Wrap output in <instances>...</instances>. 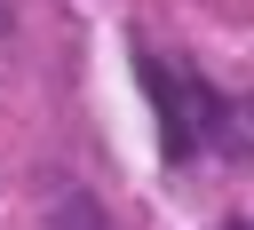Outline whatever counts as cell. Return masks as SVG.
Instances as JSON below:
<instances>
[{
    "label": "cell",
    "mask_w": 254,
    "mask_h": 230,
    "mask_svg": "<svg viewBox=\"0 0 254 230\" xmlns=\"http://www.w3.org/2000/svg\"><path fill=\"white\" fill-rule=\"evenodd\" d=\"M48 230H111V206H103L95 190H64V198L48 206Z\"/></svg>",
    "instance_id": "obj_1"
},
{
    "label": "cell",
    "mask_w": 254,
    "mask_h": 230,
    "mask_svg": "<svg viewBox=\"0 0 254 230\" xmlns=\"http://www.w3.org/2000/svg\"><path fill=\"white\" fill-rule=\"evenodd\" d=\"M8 32H16V0H0V40H8Z\"/></svg>",
    "instance_id": "obj_2"
},
{
    "label": "cell",
    "mask_w": 254,
    "mask_h": 230,
    "mask_svg": "<svg viewBox=\"0 0 254 230\" xmlns=\"http://www.w3.org/2000/svg\"><path fill=\"white\" fill-rule=\"evenodd\" d=\"M230 230H246V222H230Z\"/></svg>",
    "instance_id": "obj_3"
}]
</instances>
